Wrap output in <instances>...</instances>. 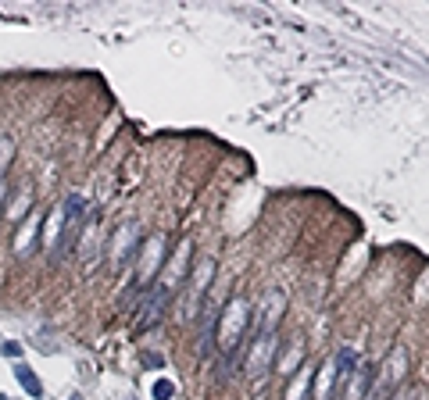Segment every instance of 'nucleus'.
<instances>
[{
  "label": "nucleus",
  "instance_id": "1",
  "mask_svg": "<svg viewBox=\"0 0 429 400\" xmlns=\"http://www.w3.org/2000/svg\"><path fill=\"white\" fill-rule=\"evenodd\" d=\"M251 325V304L244 300H229L222 307V318H219V329H226V339H222V354L233 361L237 350L244 347V329Z\"/></svg>",
  "mask_w": 429,
  "mask_h": 400
},
{
  "label": "nucleus",
  "instance_id": "2",
  "mask_svg": "<svg viewBox=\"0 0 429 400\" xmlns=\"http://www.w3.org/2000/svg\"><path fill=\"white\" fill-rule=\"evenodd\" d=\"M272 361H276V325H262L258 339L251 343V354H247V371L262 375L272 368Z\"/></svg>",
  "mask_w": 429,
  "mask_h": 400
},
{
  "label": "nucleus",
  "instance_id": "3",
  "mask_svg": "<svg viewBox=\"0 0 429 400\" xmlns=\"http://www.w3.org/2000/svg\"><path fill=\"white\" fill-rule=\"evenodd\" d=\"M140 272H136V289H147L150 282H157V272L165 265V240L161 236H150L147 240V250L140 254Z\"/></svg>",
  "mask_w": 429,
  "mask_h": 400
},
{
  "label": "nucleus",
  "instance_id": "4",
  "mask_svg": "<svg viewBox=\"0 0 429 400\" xmlns=\"http://www.w3.org/2000/svg\"><path fill=\"white\" fill-rule=\"evenodd\" d=\"M354 368H358L354 347H340V354H336V371H333V386H329L326 400H343V396H347V382H351Z\"/></svg>",
  "mask_w": 429,
  "mask_h": 400
},
{
  "label": "nucleus",
  "instance_id": "5",
  "mask_svg": "<svg viewBox=\"0 0 429 400\" xmlns=\"http://www.w3.org/2000/svg\"><path fill=\"white\" fill-rule=\"evenodd\" d=\"M168 300H172V289L168 286H161V282H154V289L147 293V300L140 304V329H150L154 322H161V314H165V307H168Z\"/></svg>",
  "mask_w": 429,
  "mask_h": 400
},
{
  "label": "nucleus",
  "instance_id": "6",
  "mask_svg": "<svg viewBox=\"0 0 429 400\" xmlns=\"http://www.w3.org/2000/svg\"><path fill=\"white\" fill-rule=\"evenodd\" d=\"M15 379L22 382V389H26L29 396H40V393H43V382L36 379V371H33L29 364H15Z\"/></svg>",
  "mask_w": 429,
  "mask_h": 400
},
{
  "label": "nucleus",
  "instance_id": "7",
  "mask_svg": "<svg viewBox=\"0 0 429 400\" xmlns=\"http://www.w3.org/2000/svg\"><path fill=\"white\" fill-rule=\"evenodd\" d=\"M83 211H86V200H83V197H68V200H65V222L76 225Z\"/></svg>",
  "mask_w": 429,
  "mask_h": 400
},
{
  "label": "nucleus",
  "instance_id": "8",
  "mask_svg": "<svg viewBox=\"0 0 429 400\" xmlns=\"http://www.w3.org/2000/svg\"><path fill=\"white\" fill-rule=\"evenodd\" d=\"M150 393H154V400H172L175 396V382L172 379H157Z\"/></svg>",
  "mask_w": 429,
  "mask_h": 400
},
{
  "label": "nucleus",
  "instance_id": "9",
  "mask_svg": "<svg viewBox=\"0 0 429 400\" xmlns=\"http://www.w3.org/2000/svg\"><path fill=\"white\" fill-rule=\"evenodd\" d=\"M143 364H150V368H161V364H165V357H161V354H143Z\"/></svg>",
  "mask_w": 429,
  "mask_h": 400
},
{
  "label": "nucleus",
  "instance_id": "10",
  "mask_svg": "<svg viewBox=\"0 0 429 400\" xmlns=\"http://www.w3.org/2000/svg\"><path fill=\"white\" fill-rule=\"evenodd\" d=\"M411 393H415L411 386H400V389H393V396H390V400H411Z\"/></svg>",
  "mask_w": 429,
  "mask_h": 400
},
{
  "label": "nucleus",
  "instance_id": "11",
  "mask_svg": "<svg viewBox=\"0 0 429 400\" xmlns=\"http://www.w3.org/2000/svg\"><path fill=\"white\" fill-rule=\"evenodd\" d=\"M4 354H11V357H19V354H22V347H19V343H8V347H4Z\"/></svg>",
  "mask_w": 429,
  "mask_h": 400
},
{
  "label": "nucleus",
  "instance_id": "12",
  "mask_svg": "<svg viewBox=\"0 0 429 400\" xmlns=\"http://www.w3.org/2000/svg\"><path fill=\"white\" fill-rule=\"evenodd\" d=\"M68 400H83V396H79V393H72V396H68Z\"/></svg>",
  "mask_w": 429,
  "mask_h": 400
},
{
  "label": "nucleus",
  "instance_id": "13",
  "mask_svg": "<svg viewBox=\"0 0 429 400\" xmlns=\"http://www.w3.org/2000/svg\"><path fill=\"white\" fill-rule=\"evenodd\" d=\"M0 197H4V179H0Z\"/></svg>",
  "mask_w": 429,
  "mask_h": 400
},
{
  "label": "nucleus",
  "instance_id": "14",
  "mask_svg": "<svg viewBox=\"0 0 429 400\" xmlns=\"http://www.w3.org/2000/svg\"><path fill=\"white\" fill-rule=\"evenodd\" d=\"M129 400H133V396H129Z\"/></svg>",
  "mask_w": 429,
  "mask_h": 400
}]
</instances>
